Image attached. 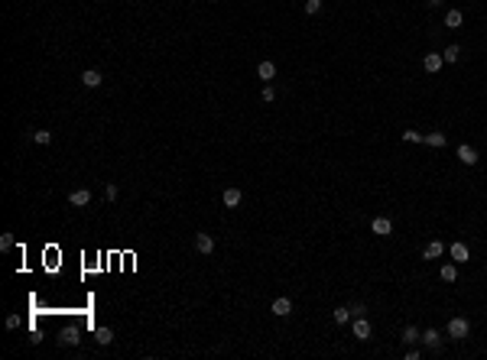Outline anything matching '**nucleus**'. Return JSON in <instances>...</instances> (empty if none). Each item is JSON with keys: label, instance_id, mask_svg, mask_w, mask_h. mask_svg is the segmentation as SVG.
<instances>
[{"label": "nucleus", "instance_id": "obj_18", "mask_svg": "<svg viewBox=\"0 0 487 360\" xmlns=\"http://www.w3.org/2000/svg\"><path fill=\"white\" fill-rule=\"evenodd\" d=\"M94 337H98L101 347H107V344L114 341V331H111V328H98V331H94Z\"/></svg>", "mask_w": 487, "mask_h": 360}, {"label": "nucleus", "instance_id": "obj_17", "mask_svg": "<svg viewBox=\"0 0 487 360\" xmlns=\"http://www.w3.org/2000/svg\"><path fill=\"white\" fill-rule=\"evenodd\" d=\"M422 344H426L429 350H435L438 347V331L435 328H429V331H422Z\"/></svg>", "mask_w": 487, "mask_h": 360}, {"label": "nucleus", "instance_id": "obj_28", "mask_svg": "<svg viewBox=\"0 0 487 360\" xmlns=\"http://www.w3.org/2000/svg\"><path fill=\"white\" fill-rule=\"evenodd\" d=\"M7 328L17 331V328H20V315H7Z\"/></svg>", "mask_w": 487, "mask_h": 360}, {"label": "nucleus", "instance_id": "obj_15", "mask_svg": "<svg viewBox=\"0 0 487 360\" xmlns=\"http://www.w3.org/2000/svg\"><path fill=\"white\" fill-rule=\"evenodd\" d=\"M403 341H406V347H413V344H419V341H422V331L409 324V328L403 331Z\"/></svg>", "mask_w": 487, "mask_h": 360}, {"label": "nucleus", "instance_id": "obj_7", "mask_svg": "<svg viewBox=\"0 0 487 360\" xmlns=\"http://www.w3.org/2000/svg\"><path fill=\"white\" fill-rule=\"evenodd\" d=\"M101 81H104V78H101L98 68H85V72H81V85H85V88H98Z\"/></svg>", "mask_w": 487, "mask_h": 360}, {"label": "nucleus", "instance_id": "obj_16", "mask_svg": "<svg viewBox=\"0 0 487 360\" xmlns=\"http://www.w3.org/2000/svg\"><path fill=\"white\" fill-rule=\"evenodd\" d=\"M445 26H448V30H461V10H448V13H445Z\"/></svg>", "mask_w": 487, "mask_h": 360}, {"label": "nucleus", "instance_id": "obj_4", "mask_svg": "<svg viewBox=\"0 0 487 360\" xmlns=\"http://www.w3.org/2000/svg\"><path fill=\"white\" fill-rule=\"evenodd\" d=\"M448 253H451V260H455V263H468V260H471V250L461 244V240H458V244H451Z\"/></svg>", "mask_w": 487, "mask_h": 360}, {"label": "nucleus", "instance_id": "obj_3", "mask_svg": "<svg viewBox=\"0 0 487 360\" xmlns=\"http://www.w3.org/2000/svg\"><path fill=\"white\" fill-rule=\"evenodd\" d=\"M195 250L208 257V253L215 250V237H211V234H205V231H202V234H195Z\"/></svg>", "mask_w": 487, "mask_h": 360}, {"label": "nucleus", "instance_id": "obj_30", "mask_svg": "<svg viewBox=\"0 0 487 360\" xmlns=\"http://www.w3.org/2000/svg\"><path fill=\"white\" fill-rule=\"evenodd\" d=\"M260 98H263V101H276V91H273V88H263V94H260Z\"/></svg>", "mask_w": 487, "mask_h": 360}, {"label": "nucleus", "instance_id": "obj_26", "mask_svg": "<svg viewBox=\"0 0 487 360\" xmlns=\"http://www.w3.org/2000/svg\"><path fill=\"white\" fill-rule=\"evenodd\" d=\"M104 195H107V202H114V198H117V185H114V182H107Z\"/></svg>", "mask_w": 487, "mask_h": 360}, {"label": "nucleus", "instance_id": "obj_22", "mask_svg": "<svg viewBox=\"0 0 487 360\" xmlns=\"http://www.w3.org/2000/svg\"><path fill=\"white\" fill-rule=\"evenodd\" d=\"M351 321V308H335V324H348Z\"/></svg>", "mask_w": 487, "mask_h": 360}, {"label": "nucleus", "instance_id": "obj_29", "mask_svg": "<svg viewBox=\"0 0 487 360\" xmlns=\"http://www.w3.org/2000/svg\"><path fill=\"white\" fill-rule=\"evenodd\" d=\"M364 311H367V305H361V302H358V305L351 308V315H354V318H364Z\"/></svg>", "mask_w": 487, "mask_h": 360}, {"label": "nucleus", "instance_id": "obj_32", "mask_svg": "<svg viewBox=\"0 0 487 360\" xmlns=\"http://www.w3.org/2000/svg\"><path fill=\"white\" fill-rule=\"evenodd\" d=\"M426 4H429V7H442L445 0H426Z\"/></svg>", "mask_w": 487, "mask_h": 360}, {"label": "nucleus", "instance_id": "obj_24", "mask_svg": "<svg viewBox=\"0 0 487 360\" xmlns=\"http://www.w3.org/2000/svg\"><path fill=\"white\" fill-rule=\"evenodd\" d=\"M318 10H321V0H305V13H308V17H315Z\"/></svg>", "mask_w": 487, "mask_h": 360}, {"label": "nucleus", "instance_id": "obj_14", "mask_svg": "<svg viewBox=\"0 0 487 360\" xmlns=\"http://www.w3.org/2000/svg\"><path fill=\"white\" fill-rule=\"evenodd\" d=\"M257 75H260L263 81L276 78V65H273V62H260V65H257Z\"/></svg>", "mask_w": 487, "mask_h": 360}, {"label": "nucleus", "instance_id": "obj_10", "mask_svg": "<svg viewBox=\"0 0 487 360\" xmlns=\"http://www.w3.org/2000/svg\"><path fill=\"white\" fill-rule=\"evenodd\" d=\"M458 159H461L464 165H474V162H477V149L464 143V146H458Z\"/></svg>", "mask_w": 487, "mask_h": 360}, {"label": "nucleus", "instance_id": "obj_13", "mask_svg": "<svg viewBox=\"0 0 487 360\" xmlns=\"http://www.w3.org/2000/svg\"><path fill=\"white\" fill-rule=\"evenodd\" d=\"M422 143H429V146L442 149V146H445V133H442V130H432V133H426V136H422Z\"/></svg>", "mask_w": 487, "mask_h": 360}, {"label": "nucleus", "instance_id": "obj_6", "mask_svg": "<svg viewBox=\"0 0 487 360\" xmlns=\"http://www.w3.org/2000/svg\"><path fill=\"white\" fill-rule=\"evenodd\" d=\"M442 65H445V59H442V55H438V52H429L426 59H422V68H426L429 75H435V72H438V68H442Z\"/></svg>", "mask_w": 487, "mask_h": 360}, {"label": "nucleus", "instance_id": "obj_23", "mask_svg": "<svg viewBox=\"0 0 487 360\" xmlns=\"http://www.w3.org/2000/svg\"><path fill=\"white\" fill-rule=\"evenodd\" d=\"M33 140H36L39 146H46V143H52V133H49V130H36V133H33Z\"/></svg>", "mask_w": 487, "mask_h": 360}, {"label": "nucleus", "instance_id": "obj_5", "mask_svg": "<svg viewBox=\"0 0 487 360\" xmlns=\"http://www.w3.org/2000/svg\"><path fill=\"white\" fill-rule=\"evenodd\" d=\"M270 311H273V315H279V318H286V315H289V311H292V302L286 299V295H279V299H273Z\"/></svg>", "mask_w": 487, "mask_h": 360}, {"label": "nucleus", "instance_id": "obj_1", "mask_svg": "<svg viewBox=\"0 0 487 360\" xmlns=\"http://www.w3.org/2000/svg\"><path fill=\"white\" fill-rule=\"evenodd\" d=\"M468 331H471L468 318H451V321H448V337H455V341H464Z\"/></svg>", "mask_w": 487, "mask_h": 360}, {"label": "nucleus", "instance_id": "obj_31", "mask_svg": "<svg viewBox=\"0 0 487 360\" xmlns=\"http://www.w3.org/2000/svg\"><path fill=\"white\" fill-rule=\"evenodd\" d=\"M419 357H422V350H416V347L406 350V360H419Z\"/></svg>", "mask_w": 487, "mask_h": 360}, {"label": "nucleus", "instance_id": "obj_9", "mask_svg": "<svg viewBox=\"0 0 487 360\" xmlns=\"http://www.w3.org/2000/svg\"><path fill=\"white\" fill-rule=\"evenodd\" d=\"M354 337H358V341H367L370 337V321L367 318H354Z\"/></svg>", "mask_w": 487, "mask_h": 360}, {"label": "nucleus", "instance_id": "obj_8", "mask_svg": "<svg viewBox=\"0 0 487 360\" xmlns=\"http://www.w3.org/2000/svg\"><path fill=\"white\" fill-rule=\"evenodd\" d=\"M88 202H91V192L88 189H75L72 195H68V205H75V208H85Z\"/></svg>", "mask_w": 487, "mask_h": 360}, {"label": "nucleus", "instance_id": "obj_12", "mask_svg": "<svg viewBox=\"0 0 487 360\" xmlns=\"http://www.w3.org/2000/svg\"><path fill=\"white\" fill-rule=\"evenodd\" d=\"M241 189H224V195H221V202L224 205H228V208H237V205H241Z\"/></svg>", "mask_w": 487, "mask_h": 360}, {"label": "nucleus", "instance_id": "obj_2", "mask_svg": "<svg viewBox=\"0 0 487 360\" xmlns=\"http://www.w3.org/2000/svg\"><path fill=\"white\" fill-rule=\"evenodd\" d=\"M370 231L380 234V237H390V234H393V221L390 218H374L370 221Z\"/></svg>", "mask_w": 487, "mask_h": 360}, {"label": "nucleus", "instance_id": "obj_27", "mask_svg": "<svg viewBox=\"0 0 487 360\" xmlns=\"http://www.w3.org/2000/svg\"><path fill=\"white\" fill-rule=\"evenodd\" d=\"M13 247V234H4V237H0V250H10Z\"/></svg>", "mask_w": 487, "mask_h": 360}, {"label": "nucleus", "instance_id": "obj_20", "mask_svg": "<svg viewBox=\"0 0 487 360\" xmlns=\"http://www.w3.org/2000/svg\"><path fill=\"white\" fill-rule=\"evenodd\" d=\"M455 276H458V266H455V263H445V266H442V279L455 282Z\"/></svg>", "mask_w": 487, "mask_h": 360}, {"label": "nucleus", "instance_id": "obj_25", "mask_svg": "<svg viewBox=\"0 0 487 360\" xmlns=\"http://www.w3.org/2000/svg\"><path fill=\"white\" fill-rule=\"evenodd\" d=\"M403 140H406V143H422V133H419V130H406Z\"/></svg>", "mask_w": 487, "mask_h": 360}, {"label": "nucleus", "instance_id": "obj_21", "mask_svg": "<svg viewBox=\"0 0 487 360\" xmlns=\"http://www.w3.org/2000/svg\"><path fill=\"white\" fill-rule=\"evenodd\" d=\"M442 59H445V62H451V65H455V62L461 59V49H458V46H448V49L442 52Z\"/></svg>", "mask_w": 487, "mask_h": 360}, {"label": "nucleus", "instance_id": "obj_11", "mask_svg": "<svg viewBox=\"0 0 487 360\" xmlns=\"http://www.w3.org/2000/svg\"><path fill=\"white\" fill-rule=\"evenodd\" d=\"M442 253H445V244H442V240H432V244H426L422 257H426V260H438Z\"/></svg>", "mask_w": 487, "mask_h": 360}, {"label": "nucleus", "instance_id": "obj_19", "mask_svg": "<svg viewBox=\"0 0 487 360\" xmlns=\"http://www.w3.org/2000/svg\"><path fill=\"white\" fill-rule=\"evenodd\" d=\"M59 341H62V344H78L81 337H78V331H75V328H65V331H62V337H59Z\"/></svg>", "mask_w": 487, "mask_h": 360}]
</instances>
